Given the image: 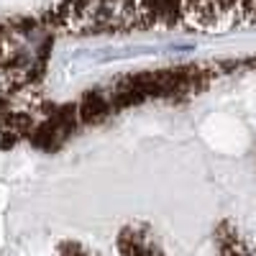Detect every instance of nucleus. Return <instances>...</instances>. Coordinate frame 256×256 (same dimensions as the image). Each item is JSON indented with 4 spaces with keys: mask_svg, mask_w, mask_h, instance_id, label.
<instances>
[{
    "mask_svg": "<svg viewBox=\"0 0 256 256\" xmlns=\"http://www.w3.org/2000/svg\"><path fill=\"white\" fill-rule=\"evenodd\" d=\"M77 108H80V118L90 123V120H100L105 113L113 108V102H110V98L105 100L100 92H90V95L82 98V102L77 105Z\"/></svg>",
    "mask_w": 256,
    "mask_h": 256,
    "instance_id": "nucleus-1",
    "label": "nucleus"
}]
</instances>
